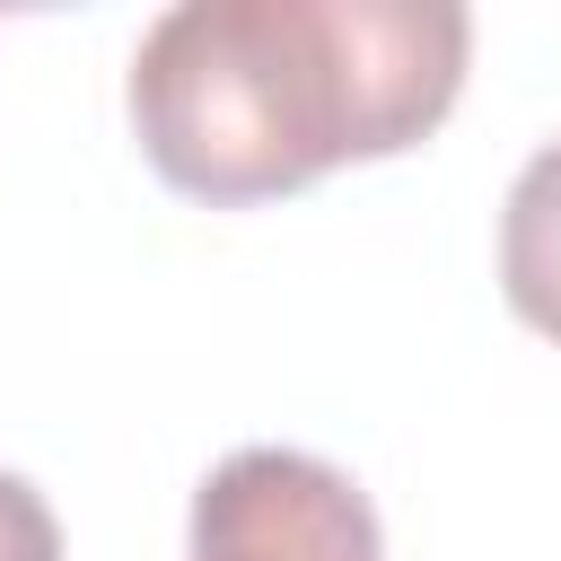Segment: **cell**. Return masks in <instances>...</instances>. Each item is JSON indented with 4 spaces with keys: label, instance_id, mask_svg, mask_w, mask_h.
Segmentation results:
<instances>
[{
    "label": "cell",
    "instance_id": "6da1fadb",
    "mask_svg": "<svg viewBox=\"0 0 561 561\" xmlns=\"http://www.w3.org/2000/svg\"><path fill=\"white\" fill-rule=\"evenodd\" d=\"M465 53L456 0H184L140 35L123 105L158 184L254 210L430 140Z\"/></svg>",
    "mask_w": 561,
    "mask_h": 561
},
{
    "label": "cell",
    "instance_id": "277c9868",
    "mask_svg": "<svg viewBox=\"0 0 561 561\" xmlns=\"http://www.w3.org/2000/svg\"><path fill=\"white\" fill-rule=\"evenodd\" d=\"M0 561H61V526L26 473H0Z\"/></svg>",
    "mask_w": 561,
    "mask_h": 561
},
{
    "label": "cell",
    "instance_id": "7a4b0ae2",
    "mask_svg": "<svg viewBox=\"0 0 561 561\" xmlns=\"http://www.w3.org/2000/svg\"><path fill=\"white\" fill-rule=\"evenodd\" d=\"M193 561H386L368 491L307 447H237L193 491Z\"/></svg>",
    "mask_w": 561,
    "mask_h": 561
},
{
    "label": "cell",
    "instance_id": "3957f363",
    "mask_svg": "<svg viewBox=\"0 0 561 561\" xmlns=\"http://www.w3.org/2000/svg\"><path fill=\"white\" fill-rule=\"evenodd\" d=\"M500 289L517 324L561 342V140H543L500 202Z\"/></svg>",
    "mask_w": 561,
    "mask_h": 561
}]
</instances>
